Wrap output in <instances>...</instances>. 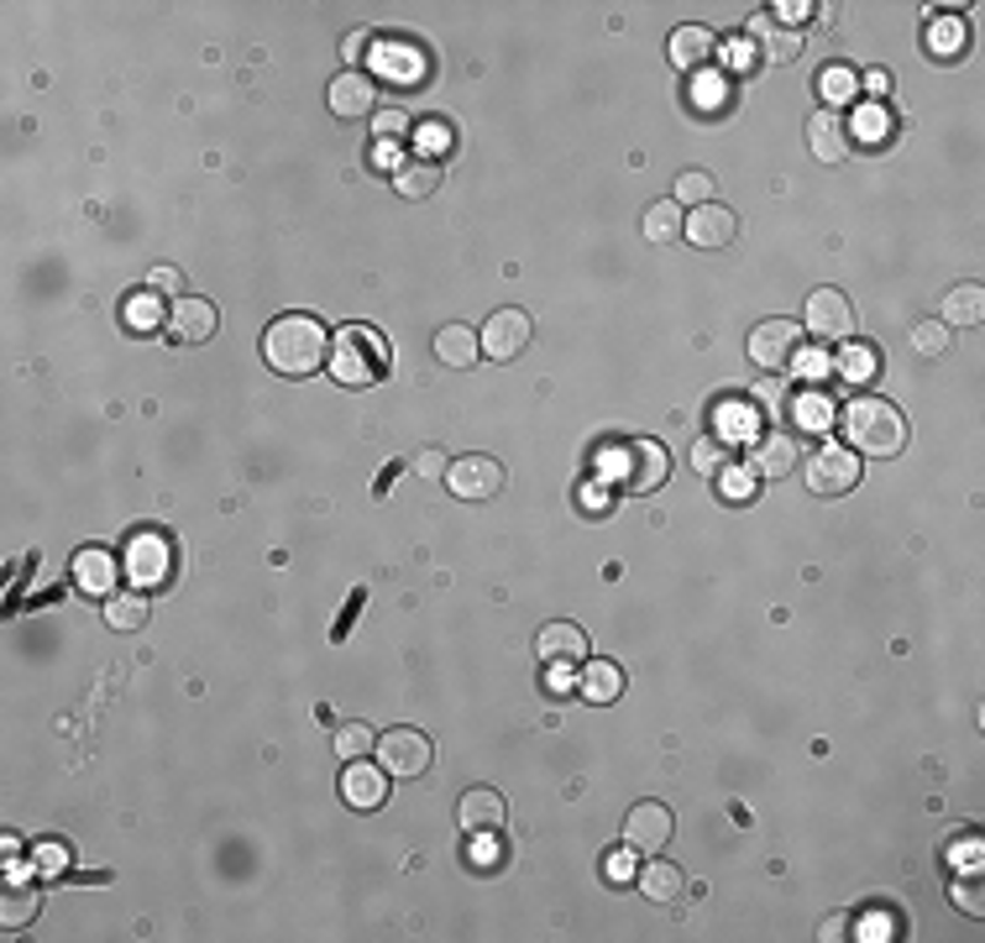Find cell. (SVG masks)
<instances>
[{"instance_id":"6da1fadb","label":"cell","mask_w":985,"mask_h":943,"mask_svg":"<svg viewBox=\"0 0 985 943\" xmlns=\"http://www.w3.org/2000/svg\"><path fill=\"white\" fill-rule=\"evenodd\" d=\"M263 356L283 378H315L320 367H330V336L315 315H278L263 336Z\"/></svg>"},{"instance_id":"7a4b0ae2","label":"cell","mask_w":985,"mask_h":943,"mask_svg":"<svg viewBox=\"0 0 985 943\" xmlns=\"http://www.w3.org/2000/svg\"><path fill=\"white\" fill-rule=\"evenodd\" d=\"M838 430H844V441L855 445L860 456L870 462H886V456H901L907 451V419L896 410L892 399H881V393H855L844 414H838Z\"/></svg>"},{"instance_id":"3957f363","label":"cell","mask_w":985,"mask_h":943,"mask_svg":"<svg viewBox=\"0 0 985 943\" xmlns=\"http://www.w3.org/2000/svg\"><path fill=\"white\" fill-rule=\"evenodd\" d=\"M389 373V347L367 325H341L330 336V378L341 388H367Z\"/></svg>"},{"instance_id":"277c9868","label":"cell","mask_w":985,"mask_h":943,"mask_svg":"<svg viewBox=\"0 0 985 943\" xmlns=\"http://www.w3.org/2000/svg\"><path fill=\"white\" fill-rule=\"evenodd\" d=\"M624 493H651L671 477V456L660 441H645V436H629V441L614 445V472H608Z\"/></svg>"},{"instance_id":"5b68a950","label":"cell","mask_w":985,"mask_h":943,"mask_svg":"<svg viewBox=\"0 0 985 943\" xmlns=\"http://www.w3.org/2000/svg\"><path fill=\"white\" fill-rule=\"evenodd\" d=\"M446 488L451 499L462 503H488L504 493V462H493V456H456L446 467Z\"/></svg>"},{"instance_id":"8992f818","label":"cell","mask_w":985,"mask_h":943,"mask_svg":"<svg viewBox=\"0 0 985 943\" xmlns=\"http://www.w3.org/2000/svg\"><path fill=\"white\" fill-rule=\"evenodd\" d=\"M372 755H378V766L389 770V776H404V781H415L430 770V739L419 734V729H389V734H378L372 744Z\"/></svg>"},{"instance_id":"52a82bcc","label":"cell","mask_w":985,"mask_h":943,"mask_svg":"<svg viewBox=\"0 0 985 943\" xmlns=\"http://www.w3.org/2000/svg\"><path fill=\"white\" fill-rule=\"evenodd\" d=\"M530 336H535V320H530V310H493L488 315V325H482V356L488 362H514V356L530 347Z\"/></svg>"},{"instance_id":"ba28073f","label":"cell","mask_w":985,"mask_h":943,"mask_svg":"<svg viewBox=\"0 0 985 943\" xmlns=\"http://www.w3.org/2000/svg\"><path fill=\"white\" fill-rule=\"evenodd\" d=\"M803 352V325L776 315V320H760L749 330V356H755V367H766V373H781V367H792V356Z\"/></svg>"},{"instance_id":"9c48e42d","label":"cell","mask_w":985,"mask_h":943,"mask_svg":"<svg viewBox=\"0 0 985 943\" xmlns=\"http://www.w3.org/2000/svg\"><path fill=\"white\" fill-rule=\"evenodd\" d=\"M860 482V456L855 451H844V445H818L812 451V462H807V488L818 493V499H838V493H849Z\"/></svg>"},{"instance_id":"30bf717a","label":"cell","mask_w":985,"mask_h":943,"mask_svg":"<svg viewBox=\"0 0 985 943\" xmlns=\"http://www.w3.org/2000/svg\"><path fill=\"white\" fill-rule=\"evenodd\" d=\"M803 325L823 341V347H838V341L855 336V304L838 294V289H818V294H807Z\"/></svg>"},{"instance_id":"8fae6325","label":"cell","mask_w":985,"mask_h":943,"mask_svg":"<svg viewBox=\"0 0 985 943\" xmlns=\"http://www.w3.org/2000/svg\"><path fill=\"white\" fill-rule=\"evenodd\" d=\"M671 828H677L671 807H660V802H634L629 818H624V844L629 850H640V855H656V850L671 844Z\"/></svg>"},{"instance_id":"7c38bea8","label":"cell","mask_w":985,"mask_h":943,"mask_svg":"<svg viewBox=\"0 0 985 943\" xmlns=\"http://www.w3.org/2000/svg\"><path fill=\"white\" fill-rule=\"evenodd\" d=\"M682 236H687L692 247H703V252H723V247H734L740 241V215L729 205H697L687 215V226H682Z\"/></svg>"},{"instance_id":"4fadbf2b","label":"cell","mask_w":985,"mask_h":943,"mask_svg":"<svg viewBox=\"0 0 985 943\" xmlns=\"http://www.w3.org/2000/svg\"><path fill=\"white\" fill-rule=\"evenodd\" d=\"M326 100H330V116H341V121L378 116V85H372L362 68L336 74V79H330V89H326Z\"/></svg>"},{"instance_id":"5bb4252c","label":"cell","mask_w":985,"mask_h":943,"mask_svg":"<svg viewBox=\"0 0 985 943\" xmlns=\"http://www.w3.org/2000/svg\"><path fill=\"white\" fill-rule=\"evenodd\" d=\"M68 577H74V592H85V598H116L121 561H116V551L85 545V551L74 556V566H68Z\"/></svg>"},{"instance_id":"9a60e30c","label":"cell","mask_w":985,"mask_h":943,"mask_svg":"<svg viewBox=\"0 0 985 943\" xmlns=\"http://www.w3.org/2000/svg\"><path fill=\"white\" fill-rule=\"evenodd\" d=\"M215 325H220V315H215V304H210V299L184 294V299L168 304V330H174V341H179V347H200V341H210V336H215Z\"/></svg>"},{"instance_id":"2e32d148","label":"cell","mask_w":985,"mask_h":943,"mask_svg":"<svg viewBox=\"0 0 985 943\" xmlns=\"http://www.w3.org/2000/svg\"><path fill=\"white\" fill-rule=\"evenodd\" d=\"M341 796H346L357 813H378V807H389V770H383V766H367V760H346Z\"/></svg>"},{"instance_id":"e0dca14e","label":"cell","mask_w":985,"mask_h":943,"mask_svg":"<svg viewBox=\"0 0 985 943\" xmlns=\"http://www.w3.org/2000/svg\"><path fill=\"white\" fill-rule=\"evenodd\" d=\"M807 148H812V158L818 163H844L849 158V121L838 116V111H812L807 116Z\"/></svg>"},{"instance_id":"ac0fdd59","label":"cell","mask_w":985,"mask_h":943,"mask_svg":"<svg viewBox=\"0 0 985 943\" xmlns=\"http://www.w3.org/2000/svg\"><path fill=\"white\" fill-rule=\"evenodd\" d=\"M126 571L142 582V588H157V582H168V571H174V556H168V540L163 535H137L131 545H126Z\"/></svg>"},{"instance_id":"d6986e66","label":"cell","mask_w":985,"mask_h":943,"mask_svg":"<svg viewBox=\"0 0 985 943\" xmlns=\"http://www.w3.org/2000/svg\"><path fill=\"white\" fill-rule=\"evenodd\" d=\"M535 655L545 666H577L588 661V634L577 624H545L535 634Z\"/></svg>"},{"instance_id":"ffe728a7","label":"cell","mask_w":985,"mask_h":943,"mask_svg":"<svg viewBox=\"0 0 985 943\" xmlns=\"http://www.w3.org/2000/svg\"><path fill=\"white\" fill-rule=\"evenodd\" d=\"M745 37L760 48V63H797V59H803V37H797V32H786V27H776V22H771V11H766V16H755Z\"/></svg>"},{"instance_id":"44dd1931","label":"cell","mask_w":985,"mask_h":943,"mask_svg":"<svg viewBox=\"0 0 985 943\" xmlns=\"http://www.w3.org/2000/svg\"><path fill=\"white\" fill-rule=\"evenodd\" d=\"M718 53V37L708 27H677L671 32V63L677 68H687V74H697V68H708Z\"/></svg>"},{"instance_id":"7402d4cb","label":"cell","mask_w":985,"mask_h":943,"mask_svg":"<svg viewBox=\"0 0 985 943\" xmlns=\"http://www.w3.org/2000/svg\"><path fill=\"white\" fill-rule=\"evenodd\" d=\"M792 467H797V441H792L786 430L755 441V456H749V472H755V477H786Z\"/></svg>"},{"instance_id":"603a6c76","label":"cell","mask_w":985,"mask_h":943,"mask_svg":"<svg viewBox=\"0 0 985 943\" xmlns=\"http://www.w3.org/2000/svg\"><path fill=\"white\" fill-rule=\"evenodd\" d=\"M393 189H399L404 200H430V194L441 189V163H430V158L399 163V168H393Z\"/></svg>"},{"instance_id":"cb8c5ba5","label":"cell","mask_w":985,"mask_h":943,"mask_svg":"<svg viewBox=\"0 0 985 943\" xmlns=\"http://www.w3.org/2000/svg\"><path fill=\"white\" fill-rule=\"evenodd\" d=\"M640 891H645L656 907H671V902L687 891V876H682L671 859H651V865L640 870Z\"/></svg>"},{"instance_id":"d4e9b609","label":"cell","mask_w":985,"mask_h":943,"mask_svg":"<svg viewBox=\"0 0 985 943\" xmlns=\"http://www.w3.org/2000/svg\"><path fill=\"white\" fill-rule=\"evenodd\" d=\"M938 320L949 325V330H964V325H981L985 320V289L981 284H959L944 294V315Z\"/></svg>"},{"instance_id":"484cf974","label":"cell","mask_w":985,"mask_h":943,"mask_svg":"<svg viewBox=\"0 0 985 943\" xmlns=\"http://www.w3.org/2000/svg\"><path fill=\"white\" fill-rule=\"evenodd\" d=\"M435 356H441L446 367H472V362L482 356L478 330H467V325H441V330H435Z\"/></svg>"},{"instance_id":"4316f807","label":"cell","mask_w":985,"mask_h":943,"mask_svg":"<svg viewBox=\"0 0 985 943\" xmlns=\"http://www.w3.org/2000/svg\"><path fill=\"white\" fill-rule=\"evenodd\" d=\"M504 796L493 792V787H472V792H462V828H498L504 823Z\"/></svg>"},{"instance_id":"83f0119b","label":"cell","mask_w":985,"mask_h":943,"mask_svg":"<svg viewBox=\"0 0 985 943\" xmlns=\"http://www.w3.org/2000/svg\"><path fill=\"white\" fill-rule=\"evenodd\" d=\"M577 687H582V697H588V703H614V697L624 692V671H619L614 661H588Z\"/></svg>"},{"instance_id":"f1b7e54d","label":"cell","mask_w":985,"mask_h":943,"mask_svg":"<svg viewBox=\"0 0 985 943\" xmlns=\"http://www.w3.org/2000/svg\"><path fill=\"white\" fill-rule=\"evenodd\" d=\"M148 614H152V598L148 592H116V598H105V624L111 629H142L148 624Z\"/></svg>"},{"instance_id":"f546056e","label":"cell","mask_w":985,"mask_h":943,"mask_svg":"<svg viewBox=\"0 0 985 943\" xmlns=\"http://www.w3.org/2000/svg\"><path fill=\"white\" fill-rule=\"evenodd\" d=\"M37 907H42V891H37V885H11L5 902H0V928H5V933L27 928L31 917H37Z\"/></svg>"},{"instance_id":"4dcf8cb0","label":"cell","mask_w":985,"mask_h":943,"mask_svg":"<svg viewBox=\"0 0 985 943\" xmlns=\"http://www.w3.org/2000/svg\"><path fill=\"white\" fill-rule=\"evenodd\" d=\"M682 226H687V215H682V205L677 200H660V205L645 210V241H656V247H666L671 236H682Z\"/></svg>"},{"instance_id":"1f68e13d","label":"cell","mask_w":985,"mask_h":943,"mask_svg":"<svg viewBox=\"0 0 985 943\" xmlns=\"http://www.w3.org/2000/svg\"><path fill=\"white\" fill-rule=\"evenodd\" d=\"M755 425H760V419H755V404H723V410H718V441H729V445H740V441H749V436H755Z\"/></svg>"},{"instance_id":"d6a6232c","label":"cell","mask_w":985,"mask_h":943,"mask_svg":"<svg viewBox=\"0 0 985 943\" xmlns=\"http://www.w3.org/2000/svg\"><path fill=\"white\" fill-rule=\"evenodd\" d=\"M692 467L703 472V477H723V472L734 467V445L718 441V436H703V441L692 445Z\"/></svg>"},{"instance_id":"836d02e7","label":"cell","mask_w":985,"mask_h":943,"mask_svg":"<svg viewBox=\"0 0 985 943\" xmlns=\"http://www.w3.org/2000/svg\"><path fill=\"white\" fill-rule=\"evenodd\" d=\"M855 89H860V79H855L844 63H834V68H823V74H818V95L829 100V111L849 105V100H855Z\"/></svg>"},{"instance_id":"e575fe53","label":"cell","mask_w":985,"mask_h":943,"mask_svg":"<svg viewBox=\"0 0 985 943\" xmlns=\"http://www.w3.org/2000/svg\"><path fill=\"white\" fill-rule=\"evenodd\" d=\"M949 347H955V330H949L944 320H918V325H912V352H918V356H944Z\"/></svg>"},{"instance_id":"d590c367","label":"cell","mask_w":985,"mask_h":943,"mask_svg":"<svg viewBox=\"0 0 985 943\" xmlns=\"http://www.w3.org/2000/svg\"><path fill=\"white\" fill-rule=\"evenodd\" d=\"M875 367H881L875 347H849V352L834 362V373H838V378H849V384H870V378H875Z\"/></svg>"},{"instance_id":"8d00e7d4","label":"cell","mask_w":985,"mask_h":943,"mask_svg":"<svg viewBox=\"0 0 985 943\" xmlns=\"http://www.w3.org/2000/svg\"><path fill=\"white\" fill-rule=\"evenodd\" d=\"M330 744H336V755H341V760H367V750L378 744V734H372L367 724H341Z\"/></svg>"},{"instance_id":"74e56055","label":"cell","mask_w":985,"mask_h":943,"mask_svg":"<svg viewBox=\"0 0 985 943\" xmlns=\"http://www.w3.org/2000/svg\"><path fill=\"white\" fill-rule=\"evenodd\" d=\"M126 320H131V330H152V325H163L168 320V310L157 304V294H131L126 299Z\"/></svg>"},{"instance_id":"f35d334b","label":"cell","mask_w":985,"mask_h":943,"mask_svg":"<svg viewBox=\"0 0 985 943\" xmlns=\"http://www.w3.org/2000/svg\"><path fill=\"white\" fill-rule=\"evenodd\" d=\"M714 200V178L703 174V168H687V174L677 178V205H708Z\"/></svg>"},{"instance_id":"ab89813d","label":"cell","mask_w":985,"mask_h":943,"mask_svg":"<svg viewBox=\"0 0 985 943\" xmlns=\"http://www.w3.org/2000/svg\"><path fill=\"white\" fill-rule=\"evenodd\" d=\"M415 148H419V158H441V152L451 148V126H441V121H425V126H415Z\"/></svg>"},{"instance_id":"60d3db41","label":"cell","mask_w":985,"mask_h":943,"mask_svg":"<svg viewBox=\"0 0 985 943\" xmlns=\"http://www.w3.org/2000/svg\"><path fill=\"white\" fill-rule=\"evenodd\" d=\"M749 404H755V410H766L771 419H781V414H786V384H776V378L755 384V388H749Z\"/></svg>"},{"instance_id":"b9f144b4","label":"cell","mask_w":985,"mask_h":943,"mask_svg":"<svg viewBox=\"0 0 985 943\" xmlns=\"http://www.w3.org/2000/svg\"><path fill=\"white\" fill-rule=\"evenodd\" d=\"M723 63H729L734 74H749V68L760 63V48H755L745 32H740V37H729V42H723Z\"/></svg>"},{"instance_id":"7bdbcfd3","label":"cell","mask_w":985,"mask_h":943,"mask_svg":"<svg viewBox=\"0 0 985 943\" xmlns=\"http://www.w3.org/2000/svg\"><path fill=\"white\" fill-rule=\"evenodd\" d=\"M472 865H478V870H488V865L498 870V865H504V844H498V828H478V839H472Z\"/></svg>"},{"instance_id":"ee69618b","label":"cell","mask_w":985,"mask_h":943,"mask_svg":"<svg viewBox=\"0 0 985 943\" xmlns=\"http://www.w3.org/2000/svg\"><path fill=\"white\" fill-rule=\"evenodd\" d=\"M886 131H892V121H886V111H881V105H866V111H860V121H855V131H849V137H860V142H886Z\"/></svg>"},{"instance_id":"f6af8a7d","label":"cell","mask_w":985,"mask_h":943,"mask_svg":"<svg viewBox=\"0 0 985 943\" xmlns=\"http://www.w3.org/2000/svg\"><path fill=\"white\" fill-rule=\"evenodd\" d=\"M812 11H818V5H807V0H781V5H771V22H776V27H786V32H797L807 16H812Z\"/></svg>"},{"instance_id":"bcb514c9","label":"cell","mask_w":985,"mask_h":943,"mask_svg":"<svg viewBox=\"0 0 985 943\" xmlns=\"http://www.w3.org/2000/svg\"><path fill=\"white\" fill-rule=\"evenodd\" d=\"M152 294H168V299H184V273L179 267H152V284H148Z\"/></svg>"},{"instance_id":"7dc6e473","label":"cell","mask_w":985,"mask_h":943,"mask_svg":"<svg viewBox=\"0 0 985 943\" xmlns=\"http://www.w3.org/2000/svg\"><path fill=\"white\" fill-rule=\"evenodd\" d=\"M792 367H797V378H829L834 373V362L823 352H797L792 356Z\"/></svg>"},{"instance_id":"c3c4849f","label":"cell","mask_w":985,"mask_h":943,"mask_svg":"<svg viewBox=\"0 0 985 943\" xmlns=\"http://www.w3.org/2000/svg\"><path fill=\"white\" fill-rule=\"evenodd\" d=\"M372 131H378L383 142H393V137L409 131V116H404V111H378V116H372Z\"/></svg>"},{"instance_id":"681fc988","label":"cell","mask_w":985,"mask_h":943,"mask_svg":"<svg viewBox=\"0 0 985 943\" xmlns=\"http://www.w3.org/2000/svg\"><path fill=\"white\" fill-rule=\"evenodd\" d=\"M959 42H964V27H959V22H938V27H933V48H938V59H949Z\"/></svg>"},{"instance_id":"f907efd6","label":"cell","mask_w":985,"mask_h":943,"mask_svg":"<svg viewBox=\"0 0 985 943\" xmlns=\"http://www.w3.org/2000/svg\"><path fill=\"white\" fill-rule=\"evenodd\" d=\"M446 467H451V456H446V451H435V445H425V451L415 456L419 477H446Z\"/></svg>"},{"instance_id":"816d5d0a","label":"cell","mask_w":985,"mask_h":943,"mask_svg":"<svg viewBox=\"0 0 985 943\" xmlns=\"http://www.w3.org/2000/svg\"><path fill=\"white\" fill-rule=\"evenodd\" d=\"M755 482H760V477H755L749 467H745V477H729V472H723V493H729V499H755Z\"/></svg>"},{"instance_id":"f5cc1de1","label":"cell","mask_w":985,"mask_h":943,"mask_svg":"<svg viewBox=\"0 0 985 943\" xmlns=\"http://www.w3.org/2000/svg\"><path fill=\"white\" fill-rule=\"evenodd\" d=\"M844 928H849V917H844V913L823 917V922H818V939H823V943H838V939H849V933H844Z\"/></svg>"},{"instance_id":"db71d44e","label":"cell","mask_w":985,"mask_h":943,"mask_svg":"<svg viewBox=\"0 0 985 943\" xmlns=\"http://www.w3.org/2000/svg\"><path fill=\"white\" fill-rule=\"evenodd\" d=\"M603 870H608V881H629V876H634V855H629V850H619V855H608V865H603Z\"/></svg>"},{"instance_id":"11a10c76","label":"cell","mask_w":985,"mask_h":943,"mask_svg":"<svg viewBox=\"0 0 985 943\" xmlns=\"http://www.w3.org/2000/svg\"><path fill=\"white\" fill-rule=\"evenodd\" d=\"M829 414H834V404H823V399H803V410H797V419H803V425H823Z\"/></svg>"},{"instance_id":"9f6ffc18","label":"cell","mask_w":985,"mask_h":943,"mask_svg":"<svg viewBox=\"0 0 985 943\" xmlns=\"http://www.w3.org/2000/svg\"><path fill=\"white\" fill-rule=\"evenodd\" d=\"M975 891H981V885H975V881H964V885H955L959 907H964V913H970V917H981V913H985V902H981V896H975Z\"/></svg>"},{"instance_id":"6f0895ef","label":"cell","mask_w":985,"mask_h":943,"mask_svg":"<svg viewBox=\"0 0 985 943\" xmlns=\"http://www.w3.org/2000/svg\"><path fill=\"white\" fill-rule=\"evenodd\" d=\"M860 89H866L870 100H881V95H886V89H892V74H886V68H870L866 79H860Z\"/></svg>"},{"instance_id":"680465c9","label":"cell","mask_w":985,"mask_h":943,"mask_svg":"<svg viewBox=\"0 0 985 943\" xmlns=\"http://www.w3.org/2000/svg\"><path fill=\"white\" fill-rule=\"evenodd\" d=\"M362 48H367V32H352V37L341 42V59H346V63H357V59H362Z\"/></svg>"},{"instance_id":"91938a15","label":"cell","mask_w":985,"mask_h":943,"mask_svg":"<svg viewBox=\"0 0 985 943\" xmlns=\"http://www.w3.org/2000/svg\"><path fill=\"white\" fill-rule=\"evenodd\" d=\"M551 692H571V666H551Z\"/></svg>"},{"instance_id":"94428289","label":"cell","mask_w":985,"mask_h":943,"mask_svg":"<svg viewBox=\"0 0 985 943\" xmlns=\"http://www.w3.org/2000/svg\"><path fill=\"white\" fill-rule=\"evenodd\" d=\"M703 100H708V105H718V85H714V79H708V85L697 79V105H703Z\"/></svg>"}]
</instances>
